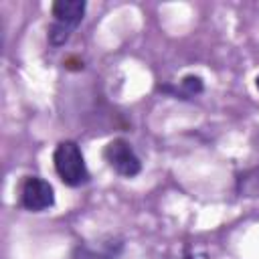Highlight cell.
Wrapping results in <instances>:
<instances>
[{
	"instance_id": "1",
	"label": "cell",
	"mask_w": 259,
	"mask_h": 259,
	"mask_svg": "<svg viewBox=\"0 0 259 259\" xmlns=\"http://www.w3.org/2000/svg\"><path fill=\"white\" fill-rule=\"evenodd\" d=\"M53 164H55L57 176L67 186H81L89 180V170L85 166L81 148L73 140H65L55 148Z\"/></svg>"
},
{
	"instance_id": "2",
	"label": "cell",
	"mask_w": 259,
	"mask_h": 259,
	"mask_svg": "<svg viewBox=\"0 0 259 259\" xmlns=\"http://www.w3.org/2000/svg\"><path fill=\"white\" fill-rule=\"evenodd\" d=\"M103 158H105V162L109 164V168L113 172H117L119 176H125V178H132V176L140 174V170H142V162L136 156L134 148L121 138L111 140L105 146Z\"/></svg>"
},
{
	"instance_id": "3",
	"label": "cell",
	"mask_w": 259,
	"mask_h": 259,
	"mask_svg": "<svg viewBox=\"0 0 259 259\" xmlns=\"http://www.w3.org/2000/svg\"><path fill=\"white\" fill-rule=\"evenodd\" d=\"M20 204L32 212L47 210L55 204V190L47 180L38 176H26L20 186Z\"/></svg>"
},
{
	"instance_id": "4",
	"label": "cell",
	"mask_w": 259,
	"mask_h": 259,
	"mask_svg": "<svg viewBox=\"0 0 259 259\" xmlns=\"http://www.w3.org/2000/svg\"><path fill=\"white\" fill-rule=\"evenodd\" d=\"M51 12L55 16V22L73 30L85 14V2L83 0H57L51 6Z\"/></svg>"
},
{
	"instance_id": "5",
	"label": "cell",
	"mask_w": 259,
	"mask_h": 259,
	"mask_svg": "<svg viewBox=\"0 0 259 259\" xmlns=\"http://www.w3.org/2000/svg\"><path fill=\"white\" fill-rule=\"evenodd\" d=\"M71 259H111L109 253H103V251H95L87 245H77L73 249V257Z\"/></svg>"
},
{
	"instance_id": "6",
	"label": "cell",
	"mask_w": 259,
	"mask_h": 259,
	"mask_svg": "<svg viewBox=\"0 0 259 259\" xmlns=\"http://www.w3.org/2000/svg\"><path fill=\"white\" fill-rule=\"evenodd\" d=\"M184 259H194V255L190 253V249H188V247L184 249Z\"/></svg>"
},
{
	"instance_id": "7",
	"label": "cell",
	"mask_w": 259,
	"mask_h": 259,
	"mask_svg": "<svg viewBox=\"0 0 259 259\" xmlns=\"http://www.w3.org/2000/svg\"><path fill=\"white\" fill-rule=\"evenodd\" d=\"M255 85H257V89H259V75H257V79H255Z\"/></svg>"
}]
</instances>
